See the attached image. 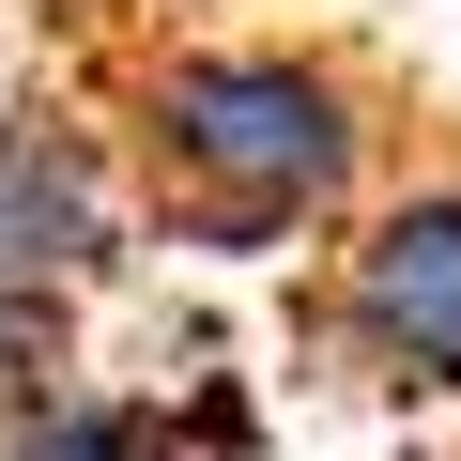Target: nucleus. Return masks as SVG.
Listing matches in <instances>:
<instances>
[{
	"instance_id": "1",
	"label": "nucleus",
	"mask_w": 461,
	"mask_h": 461,
	"mask_svg": "<svg viewBox=\"0 0 461 461\" xmlns=\"http://www.w3.org/2000/svg\"><path fill=\"white\" fill-rule=\"evenodd\" d=\"M93 108H108V154L139 185V247L215 262V277L323 262V230L415 139L369 47L277 32V16H169V32L108 47Z\"/></svg>"
},
{
	"instance_id": "2",
	"label": "nucleus",
	"mask_w": 461,
	"mask_h": 461,
	"mask_svg": "<svg viewBox=\"0 0 461 461\" xmlns=\"http://www.w3.org/2000/svg\"><path fill=\"white\" fill-rule=\"evenodd\" d=\"M308 354L384 415H461V154L446 139H400L384 185L323 230Z\"/></svg>"
},
{
	"instance_id": "3",
	"label": "nucleus",
	"mask_w": 461,
	"mask_h": 461,
	"mask_svg": "<svg viewBox=\"0 0 461 461\" xmlns=\"http://www.w3.org/2000/svg\"><path fill=\"white\" fill-rule=\"evenodd\" d=\"M139 262V185L77 77H0V400L77 369L93 293Z\"/></svg>"
},
{
	"instance_id": "4",
	"label": "nucleus",
	"mask_w": 461,
	"mask_h": 461,
	"mask_svg": "<svg viewBox=\"0 0 461 461\" xmlns=\"http://www.w3.org/2000/svg\"><path fill=\"white\" fill-rule=\"evenodd\" d=\"M0 461H215L169 400H139V384H93V369H47V384H16L0 400Z\"/></svg>"
},
{
	"instance_id": "5",
	"label": "nucleus",
	"mask_w": 461,
	"mask_h": 461,
	"mask_svg": "<svg viewBox=\"0 0 461 461\" xmlns=\"http://www.w3.org/2000/svg\"><path fill=\"white\" fill-rule=\"evenodd\" d=\"M62 16H77V32H108V47H139V32H169V16H185V0H62Z\"/></svg>"
}]
</instances>
